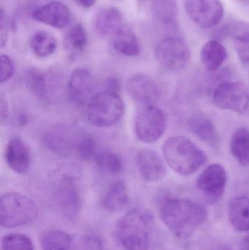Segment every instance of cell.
Instances as JSON below:
<instances>
[{
  "label": "cell",
  "mask_w": 249,
  "mask_h": 250,
  "mask_svg": "<svg viewBox=\"0 0 249 250\" xmlns=\"http://www.w3.org/2000/svg\"><path fill=\"white\" fill-rule=\"evenodd\" d=\"M160 217L175 237L185 240L192 237L205 223L207 211L194 201L168 198L161 206Z\"/></svg>",
  "instance_id": "cell-1"
},
{
  "label": "cell",
  "mask_w": 249,
  "mask_h": 250,
  "mask_svg": "<svg viewBox=\"0 0 249 250\" xmlns=\"http://www.w3.org/2000/svg\"><path fill=\"white\" fill-rule=\"evenodd\" d=\"M153 217L146 208H135L121 217L115 237L124 250H150Z\"/></svg>",
  "instance_id": "cell-2"
},
{
  "label": "cell",
  "mask_w": 249,
  "mask_h": 250,
  "mask_svg": "<svg viewBox=\"0 0 249 250\" xmlns=\"http://www.w3.org/2000/svg\"><path fill=\"white\" fill-rule=\"evenodd\" d=\"M162 153L170 167L182 176L194 174L208 160L203 150L183 136L168 138L162 146Z\"/></svg>",
  "instance_id": "cell-3"
},
{
  "label": "cell",
  "mask_w": 249,
  "mask_h": 250,
  "mask_svg": "<svg viewBox=\"0 0 249 250\" xmlns=\"http://www.w3.org/2000/svg\"><path fill=\"white\" fill-rule=\"evenodd\" d=\"M39 208L33 200L19 192H8L0 200V223L4 228H15L36 220Z\"/></svg>",
  "instance_id": "cell-4"
},
{
  "label": "cell",
  "mask_w": 249,
  "mask_h": 250,
  "mask_svg": "<svg viewBox=\"0 0 249 250\" xmlns=\"http://www.w3.org/2000/svg\"><path fill=\"white\" fill-rule=\"evenodd\" d=\"M124 114V104L116 92H96L87 104L86 115L91 124L108 127L117 124Z\"/></svg>",
  "instance_id": "cell-5"
},
{
  "label": "cell",
  "mask_w": 249,
  "mask_h": 250,
  "mask_svg": "<svg viewBox=\"0 0 249 250\" xmlns=\"http://www.w3.org/2000/svg\"><path fill=\"white\" fill-rule=\"evenodd\" d=\"M88 134L72 125H57L50 128L44 136L48 148L63 157L77 155Z\"/></svg>",
  "instance_id": "cell-6"
},
{
  "label": "cell",
  "mask_w": 249,
  "mask_h": 250,
  "mask_svg": "<svg viewBox=\"0 0 249 250\" xmlns=\"http://www.w3.org/2000/svg\"><path fill=\"white\" fill-rule=\"evenodd\" d=\"M135 133L143 142H156L165 133L166 118L160 108L155 105H143L136 115Z\"/></svg>",
  "instance_id": "cell-7"
},
{
  "label": "cell",
  "mask_w": 249,
  "mask_h": 250,
  "mask_svg": "<svg viewBox=\"0 0 249 250\" xmlns=\"http://www.w3.org/2000/svg\"><path fill=\"white\" fill-rule=\"evenodd\" d=\"M155 55L160 65L171 71L181 70L190 60L188 45L178 37H168L159 41L155 49Z\"/></svg>",
  "instance_id": "cell-8"
},
{
  "label": "cell",
  "mask_w": 249,
  "mask_h": 250,
  "mask_svg": "<svg viewBox=\"0 0 249 250\" xmlns=\"http://www.w3.org/2000/svg\"><path fill=\"white\" fill-rule=\"evenodd\" d=\"M213 104L220 109L244 113L249 105L248 89L242 82H223L215 89Z\"/></svg>",
  "instance_id": "cell-9"
},
{
  "label": "cell",
  "mask_w": 249,
  "mask_h": 250,
  "mask_svg": "<svg viewBox=\"0 0 249 250\" xmlns=\"http://www.w3.org/2000/svg\"><path fill=\"white\" fill-rule=\"evenodd\" d=\"M185 10L189 18L205 29L217 26L225 15L221 0H185Z\"/></svg>",
  "instance_id": "cell-10"
},
{
  "label": "cell",
  "mask_w": 249,
  "mask_h": 250,
  "mask_svg": "<svg viewBox=\"0 0 249 250\" xmlns=\"http://www.w3.org/2000/svg\"><path fill=\"white\" fill-rule=\"evenodd\" d=\"M227 183V173L223 166L212 164L206 167L197 179V186L206 202L216 204L222 199Z\"/></svg>",
  "instance_id": "cell-11"
},
{
  "label": "cell",
  "mask_w": 249,
  "mask_h": 250,
  "mask_svg": "<svg viewBox=\"0 0 249 250\" xmlns=\"http://www.w3.org/2000/svg\"><path fill=\"white\" fill-rule=\"evenodd\" d=\"M96 83L92 73L87 69H75L69 79L67 92L70 101L76 105H84L96 93Z\"/></svg>",
  "instance_id": "cell-12"
},
{
  "label": "cell",
  "mask_w": 249,
  "mask_h": 250,
  "mask_svg": "<svg viewBox=\"0 0 249 250\" xmlns=\"http://www.w3.org/2000/svg\"><path fill=\"white\" fill-rule=\"evenodd\" d=\"M56 200L62 214L70 220L78 217L81 209L80 191L73 179L63 178L58 182L55 192Z\"/></svg>",
  "instance_id": "cell-13"
},
{
  "label": "cell",
  "mask_w": 249,
  "mask_h": 250,
  "mask_svg": "<svg viewBox=\"0 0 249 250\" xmlns=\"http://www.w3.org/2000/svg\"><path fill=\"white\" fill-rule=\"evenodd\" d=\"M127 87L131 98L142 105H154L161 97L160 89L156 82L144 75L132 76Z\"/></svg>",
  "instance_id": "cell-14"
},
{
  "label": "cell",
  "mask_w": 249,
  "mask_h": 250,
  "mask_svg": "<svg viewBox=\"0 0 249 250\" xmlns=\"http://www.w3.org/2000/svg\"><path fill=\"white\" fill-rule=\"evenodd\" d=\"M32 16L37 21L57 29L66 27L71 20V12L64 3L52 1L32 11Z\"/></svg>",
  "instance_id": "cell-15"
},
{
  "label": "cell",
  "mask_w": 249,
  "mask_h": 250,
  "mask_svg": "<svg viewBox=\"0 0 249 250\" xmlns=\"http://www.w3.org/2000/svg\"><path fill=\"white\" fill-rule=\"evenodd\" d=\"M214 37L219 38L230 37L234 41L235 50L240 60L249 63V23L235 21L225 25L215 32Z\"/></svg>",
  "instance_id": "cell-16"
},
{
  "label": "cell",
  "mask_w": 249,
  "mask_h": 250,
  "mask_svg": "<svg viewBox=\"0 0 249 250\" xmlns=\"http://www.w3.org/2000/svg\"><path fill=\"white\" fill-rule=\"evenodd\" d=\"M137 168L143 179L149 182L160 180L167 173L166 166L160 156L153 150H140L136 156Z\"/></svg>",
  "instance_id": "cell-17"
},
{
  "label": "cell",
  "mask_w": 249,
  "mask_h": 250,
  "mask_svg": "<svg viewBox=\"0 0 249 250\" xmlns=\"http://www.w3.org/2000/svg\"><path fill=\"white\" fill-rule=\"evenodd\" d=\"M4 157L7 166L16 173L23 174L29 170L31 164L30 151L20 138L13 137L9 140Z\"/></svg>",
  "instance_id": "cell-18"
},
{
  "label": "cell",
  "mask_w": 249,
  "mask_h": 250,
  "mask_svg": "<svg viewBox=\"0 0 249 250\" xmlns=\"http://www.w3.org/2000/svg\"><path fill=\"white\" fill-rule=\"evenodd\" d=\"M124 26L122 14L116 7H104L95 16V29L102 36H115Z\"/></svg>",
  "instance_id": "cell-19"
},
{
  "label": "cell",
  "mask_w": 249,
  "mask_h": 250,
  "mask_svg": "<svg viewBox=\"0 0 249 250\" xmlns=\"http://www.w3.org/2000/svg\"><path fill=\"white\" fill-rule=\"evenodd\" d=\"M190 131L200 141L212 148H218L220 144L219 135L213 122L206 116L196 114L189 120Z\"/></svg>",
  "instance_id": "cell-20"
},
{
  "label": "cell",
  "mask_w": 249,
  "mask_h": 250,
  "mask_svg": "<svg viewBox=\"0 0 249 250\" xmlns=\"http://www.w3.org/2000/svg\"><path fill=\"white\" fill-rule=\"evenodd\" d=\"M152 12L158 23L171 30H177L178 6L175 0H152Z\"/></svg>",
  "instance_id": "cell-21"
},
{
  "label": "cell",
  "mask_w": 249,
  "mask_h": 250,
  "mask_svg": "<svg viewBox=\"0 0 249 250\" xmlns=\"http://www.w3.org/2000/svg\"><path fill=\"white\" fill-rule=\"evenodd\" d=\"M228 217L234 229L241 232L249 231V198L236 197L228 207Z\"/></svg>",
  "instance_id": "cell-22"
},
{
  "label": "cell",
  "mask_w": 249,
  "mask_h": 250,
  "mask_svg": "<svg viewBox=\"0 0 249 250\" xmlns=\"http://www.w3.org/2000/svg\"><path fill=\"white\" fill-rule=\"evenodd\" d=\"M112 47L117 53L125 57H137L141 51L138 38L131 29L126 26L113 37Z\"/></svg>",
  "instance_id": "cell-23"
},
{
  "label": "cell",
  "mask_w": 249,
  "mask_h": 250,
  "mask_svg": "<svg viewBox=\"0 0 249 250\" xmlns=\"http://www.w3.org/2000/svg\"><path fill=\"white\" fill-rule=\"evenodd\" d=\"M228 57V51L222 43L216 41H209L201 49L200 59L208 70L216 71Z\"/></svg>",
  "instance_id": "cell-24"
},
{
  "label": "cell",
  "mask_w": 249,
  "mask_h": 250,
  "mask_svg": "<svg viewBox=\"0 0 249 250\" xmlns=\"http://www.w3.org/2000/svg\"><path fill=\"white\" fill-rule=\"evenodd\" d=\"M130 200L127 185L123 180L114 182L104 197L105 208L111 212H118L125 208Z\"/></svg>",
  "instance_id": "cell-25"
},
{
  "label": "cell",
  "mask_w": 249,
  "mask_h": 250,
  "mask_svg": "<svg viewBox=\"0 0 249 250\" xmlns=\"http://www.w3.org/2000/svg\"><path fill=\"white\" fill-rule=\"evenodd\" d=\"M230 151L239 164L249 166V129L240 127L234 132L230 141Z\"/></svg>",
  "instance_id": "cell-26"
},
{
  "label": "cell",
  "mask_w": 249,
  "mask_h": 250,
  "mask_svg": "<svg viewBox=\"0 0 249 250\" xmlns=\"http://www.w3.org/2000/svg\"><path fill=\"white\" fill-rule=\"evenodd\" d=\"M29 46L36 57L45 58L55 52L57 41L52 34L45 31H38L31 37Z\"/></svg>",
  "instance_id": "cell-27"
},
{
  "label": "cell",
  "mask_w": 249,
  "mask_h": 250,
  "mask_svg": "<svg viewBox=\"0 0 249 250\" xmlns=\"http://www.w3.org/2000/svg\"><path fill=\"white\" fill-rule=\"evenodd\" d=\"M95 159L99 170L107 174L116 176L124 169V162L121 156L113 151H102L96 153Z\"/></svg>",
  "instance_id": "cell-28"
},
{
  "label": "cell",
  "mask_w": 249,
  "mask_h": 250,
  "mask_svg": "<svg viewBox=\"0 0 249 250\" xmlns=\"http://www.w3.org/2000/svg\"><path fill=\"white\" fill-rule=\"evenodd\" d=\"M25 81L29 89L42 99L48 97V84L46 75L36 68H29L25 73Z\"/></svg>",
  "instance_id": "cell-29"
},
{
  "label": "cell",
  "mask_w": 249,
  "mask_h": 250,
  "mask_svg": "<svg viewBox=\"0 0 249 250\" xmlns=\"http://www.w3.org/2000/svg\"><path fill=\"white\" fill-rule=\"evenodd\" d=\"M71 245L70 235L61 230H49L41 238L42 250H70Z\"/></svg>",
  "instance_id": "cell-30"
},
{
  "label": "cell",
  "mask_w": 249,
  "mask_h": 250,
  "mask_svg": "<svg viewBox=\"0 0 249 250\" xmlns=\"http://www.w3.org/2000/svg\"><path fill=\"white\" fill-rule=\"evenodd\" d=\"M2 250H35L30 237L21 233H11L3 237Z\"/></svg>",
  "instance_id": "cell-31"
},
{
  "label": "cell",
  "mask_w": 249,
  "mask_h": 250,
  "mask_svg": "<svg viewBox=\"0 0 249 250\" xmlns=\"http://www.w3.org/2000/svg\"><path fill=\"white\" fill-rule=\"evenodd\" d=\"M68 41L72 48L76 51H83L88 43V35L82 23L75 25L68 35Z\"/></svg>",
  "instance_id": "cell-32"
},
{
  "label": "cell",
  "mask_w": 249,
  "mask_h": 250,
  "mask_svg": "<svg viewBox=\"0 0 249 250\" xmlns=\"http://www.w3.org/2000/svg\"><path fill=\"white\" fill-rule=\"evenodd\" d=\"M15 65L13 60L7 54L1 55V83L7 82L11 79L14 74Z\"/></svg>",
  "instance_id": "cell-33"
},
{
  "label": "cell",
  "mask_w": 249,
  "mask_h": 250,
  "mask_svg": "<svg viewBox=\"0 0 249 250\" xmlns=\"http://www.w3.org/2000/svg\"><path fill=\"white\" fill-rule=\"evenodd\" d=\"M80 248L81 250H105L102 239L95 234L83 236Z\"/></svg>",
  "instance_id": "cell-34"
},
{
  "label": "cell",
  "mask_w": 249,
  "mask_h": 250,
  "mask_svg": "<svg viewBox=\"0 0 249 250\" xmlns=\"http://www.w3.org/2000/svg\"><path fill=\"white\" fill-rule=\"evenodd\" d=\"M9 19L4 9L1 7L0 9V44L1 48L7 44L9 34Z\"/></svg>",
  "instance_id": "cell-35"
},
{
  "label": "cell",
  "mask_w": 249,
  "mask_h": 250,
  "mask_svg": "<svg viewBox=\"0 0 249 250\" xmlns=\"http://www.w3.org/2000/svg\"><path fill=\"white\" fill-rule=\"evenodd\" d=\"M0 113H1V123H3L8 117L9 108L6 98H4L2 94L0 98Z\"/></svg>",
  "instance_id": "cell-36"
},
{
  "label": "cell",
  "mask_w": 249,
  "mask_h": 250,
  "mask_svg": "<svg viewBox=\"0 0 249 250\" xmlns=\"http://www.w3.org/2000/svg\"><path fill=\"white\" fill-rule=\"evenodd\" d=\"M120 89V83L118 79L115 78H111L107 82V90L111 92H116L118 93V90Z\"/></svg>",
  "instance_id": "cell-37"
},
{
  "label": "cell",
  "mask_w": 249,
  "mask_h": 250,
  "mask_svg": "<svg viewBox=\"0 0 249 250\" xmlns=\"http://www.w3.org/2000/svg\"><path fill=\"white\" fill-rule=\"evenodd\" d=\"M76 1H77V4L85 8L93 7L96 2V0H76Z\"/></svg>",
  "instance_id": "cell-38"
},
{
  "label": "cell",
  "mask_w": 249,
  "mask_h": 250,
  "mask_svg": "<svg viewBox=\"0 0 249 250\" xmlns=\"http://www.w3.org/2000/svg\"><path fill=\"white\" fill-rule=\"evenodd\" d=\"M206 250H232L227 245H222V244H213L211 245Z\"/></svg>",
  "instance_id": "cell-39"
},
{
  "label": "cell",
  "mask_w": 249,
  "mask_h": 250,
  "mask_svg": "<svg viewBox=\"0 0 249 250\" xmlns=\"http://www.w3.org/2000/svg\"><path fill=\"white\" fill-rule=\"evenodd\" d=\"M241 250H249V234L244 238L240 246Z\"/></svg>",
  "instance_id": "cell-40"
},
{
  "label": "cell",
  "mask_w": 249,
  "mask_h": 250,
  "mask_svg": "<svg viewBox=\"0 0 249 250\" xmlns=\"http://www.w3.org/2000/svg\"><path fill=\"white\" fill-rule=\"evenodd\" d=\"M139 1H145V0H139Z\"/></svg>",
  "instance_id": "cell-41"
},
{
  "label": "cell",
  "mask_w": 249,
  "mask_h": 250,
  "mask_svg": "<svg viewBox=\"0 0 249 250\" xmlns=\"http://www.w3.org/2000/svg\"><path fill=\"white\" fill-rule=\"evenodd\" d=\"M246 1H249V0H246Z\"/></svg>",
  "instance_id": "cell-42"
}]
</instances>
